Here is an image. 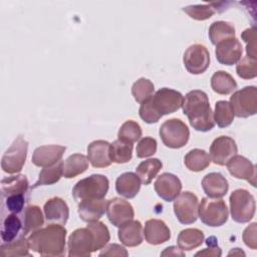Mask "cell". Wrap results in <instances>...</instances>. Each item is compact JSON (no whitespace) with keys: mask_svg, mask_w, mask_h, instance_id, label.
<instances>
[{"mask_svg":"<svg viewBox=\"0 0 257 257\" xmlns=\"http://www.w3.org/2000/svg\"><path fill=\"white\" fill-rule=\"evenodd\" d=\"M184 96L181 92L172 88L163 87L159 89L150 99L141 103L140 116L147 123L158 122L165 115L181 108Z\"/></svg>","mask_w":257,"mask_h":257,"instance_id":"6da1fadb","label":"cell"},{"mask_svg":"<svg viewBox=\"0 0 257 257\" xmlns=\"http://www.w3.org/2000/svg\"><path fill=\"white\" fill-rule=\"evenodd\" d=\"M182 106L190 124L196 131L208 132L214 127V114L208 95L203 90L195 89L189 91L184 98Z\"/></svg>","mask_w":257,"mask_h":257,"instance_id":"7a4b0ae2","label":"cell"},{"mask_svg":"<svg viewBox=\"0 0 257 257\" xmlns=\"http://www.w3.org/2000/svg\"><path fill=\"white\" fill-rule=\"evenodd\" d=\"M66 229L60 224H49L28 237L30 249L42 256H62L65 249Z\"/></svg>","mask_w":257,"mask_h":257,"instance_id":"3957f363","label":"cell"},{"mask_svg":"<svg viewBox=\"0 0 257 257\" xmlns=\"http://www.w3.org/2000/svg\"><path fill=\"white\" fill-rule=\"evenodd\" d=\"M108 179L99 174L91 175L76 183L72 189V196L76 202L90 199H103L108 191Z\"/></svg>","mask_w":257,"mask_h":257,"instance_id":"277c9868","label":"cell"},{"mask_svg":"<svg viewBox=\"0 0 257 257\" xmlns=\"http://www.w3.org/2000/svg\"><path fill=\"white\" fill-rule=\"evenodd\" d=\"M230 210L232 219L237 223L249 222L256 209L255 199L247 190L237 189L230 195Z\"/></svg>","mask_w":257,"mask_h":257,"instance_id":"5b68a950","label":"cell"},{"mask_svg":"<svg viewBox=\"0 0 257 257\" xmlns=\"http://www.w3.org/2000/svg\"><path fill=\"white\" fill-rule=\"evenodd\" d=\"M160 137L164 145L171 149L183 148L189 141L190 131L187 124L179 118H171L162 123Z\"/></svg>","mask_w":257,"mask_h":257,"instance_id":"8992f818","label":"cell"},{"mask_svg":"<svg viewBox=\"0 0 257 257\" xmlns=\"http://www.w3.org/2000/svg\"><path fill=\"white\" fill-rule=\"evenodd\" d=\"M228 208L226 203L220 200L203 198L198 208V216L201 221L210 227H220L228 220Z\"/></svg>","mask_w":257,"mask_h":257,"instance_id":"52a82bcc","label":"cell"},{"mask_svg":"<svg viewBox=\"0 0 257 257\" xmlns=\"http://www.w3.org/2000/svg\"><path fill=\"white\" fill-rule=\"evenodd\" d=\"M28 143L22 136H18L2 157V170L8 174L19 173L25 164Z\"/></svg>","mask_w":257,"mask_h":257,"instance_id":"ba28073f","label":"cell"},{"mask_svg":"<svg viewBox=\"0 0 257 257\" xmlns=\"http://www.w3.org/2000/svg\"><path fill=\"white\" fill-rule=\"evenodd\" d=\"M234 115L238 117H248L257 112V88L255 86H245L234 92L230 98Z\"/></svg>","mask_w":257,"mask_h":257,"instance_id":"9c48e42d","label":"cell"},{"mask_svg":"<svg viewBox=\"0 0 257 257\" xmlns=\"http://www.w3.org/2000/svg\"><path fill=\"white\" fill-rule=\"evenodd\" d=\"M69 257H88L95 251L94 236L88 227L74 230L68 238Z\"/></svg>","mask_w":257,"mask_h":257,"instance_id":"30bf717a","label":"cell"},{"mask_svg":"<svg viewBox=\"0 0 257 257\" xmlns=\"http://www.w3.org/2000/svg\"><path fill=\"white\" fill-rule=\"evenodd\" d=\"M199 201L191 192L180 193L174 201V213L180 223L189 225L198 219Z\"/></svg>","mask_w":257,"mask_h":257,"instance_id":"8fae6325","label":"cell"},{"mask_svg":"<svg viewBox=\"0 0 257 257\" xmlns=\"http://www.w3.org/2000/svg\"><path fill=\"white\" fill-rule=\"evenodd\" d=\"M186 69L192 74H201L210 65V53L206 46L193 44L187 48L183 57Z\"/></svg>","mask_w":257,"mask_h":257,"instance_id":"7c38bea8","label":"cell"},{"mask_svg":"<svg viewBox=\"0 0 257 257\" xmlns=\"http://www.w3.org/2000/svg\"><path fill=\"white\" fill-rule=\"evenodd\" d=\"M238 149L235 141L227 136H221L215 139L210 147V159L214 164L225 166L234 156Z\"/></svg>","mask_w":257,"mask_h":257,"instance_id":"4fadbf2b","label":"cell"},{"mask_svg":"<svg viewBox=\"0 0 257 257\" xmlns=\"http://www.w3.org/2000/svg\"><path fill=\"white\" fill-rule=\"evenodd\" d=\"M106 215L108 221L115 227H120L124 223L134 219L135 212L133 206L120 198H112L107 201Z\"/></svg>","mask_w":257,"mask_h":257,"instance_id":"5bb4252c","label":"cell"},{"mask_svg":"<svg viewBox=\"0 0 257 257\" xmlns=\"http://www.w3.org/2000/svg\"><path fill=\"white\" fill-rule=\"evenodd\" d=\"M154 188L160 198L167 202H172L181 193L182 183L174 174L163 173L157 178Z\"/></svg>","mask_w":257,"mask_h":257,"instance_id":"9a60e30c","label":"cell"},{"mask_svg":"<svg viewBox=\"0 0 257 257\" xmlns=\"http://www.w3.org/2000/svg\"><path fill=\"white\" fill-rule=\"evenodd\" d=\"M65 150V147L58 145L41 146L35 149L31 161L37 167L48 168L61 160Z\"/></svg>","mask_w":257,"mask_h":257,"instance_id":"2e32d148","label":"cell"},{"mask_svg":"<svg viewBox=\"0 0 257 257\" xmlns=\"http://www.w3.org/2000/svg\"><path fill=\"white\" fill-rule=\"evenodd\" d=\"M226 165L229 173L233 177L246 180L252 186H256V169L251 161L243 156L236 155Z\"/></svg>","mask_w":257,"mask_h":257,"instance_id":"e0dca14e","label":"cell"},{"mask_svg":"<svg viewBox=\"0 0 257 257\" xmlns=\"http://www.w3.org/2000/svg\"><path fill=\"white\" fill-rule=\"evenodd\" d=\"M216 58L225 65H233L237 63L242 56L243 48L240 41L236 38L222 41L216 45Z\"/></svg>","mask_w":257,"mask_h":257,"instance_id":"ac0fdd59","label":"cell"},{"mask_svg":"<svg viewBox=\"0 0 257 257\" xmlns=\"http://www.w3.org/2000/svg\"><path fill=\"white\" fill-rule=\"evenodd\" d=\"M107 201L103 199H90L78 203V215L84 222L98 221L106 212Z\"/></svg>","mask_w":257,"mask_h":257,"instance_id":"d6986e66","label":"cell"},{"mask_svg":"<svg viewBox=\"0 0 257 257\" xmlns=\"http://www.w3.org/2000/svg\"><path fill=\"white\" fill-rule=\"evenodd\" d=\"M202 188L209 198L219 199L227 194L229 185L228 181L222 174L210 173L203 178Z\"/></svg>","mask_w":257,"mask_h":257,"instance_id":"ffe728a7","label":"cell"},{"mask_svg":"<svg viewBox=\"0 0 257 257\" xmlns=\"http://www.w3.org/2000/svg\"><path fill=\"white\" fill-rule=\"evenodd\" d=\"M146 241L151 245H159L169 241L171 232L166 223L159 219H150L145 224Z\"/></svg>","mask_w":257,"mask_h":257,"instance_id":"44dd1931","label":"cell"},{"mask_svg":"<svg viewBox=\"0 0 257 257\" xmlns=\"http://www.w3.org/2000/svg\"><path fill=\"white\" fill-rule=\"evenodd\" d=\"M110 144L106 141L97 140L87 147V158L94 168H105L111 164L109 156Z\"/></svg>","mask_w":257,"mask_h":257,"instance_id":"7402d4cb","label":"cell"},{"mask_svg":"<svg viewBox=\"0 0 257 257\" xmlns=\"http://www.w3.org/2000/svg\"><path fill=\"white\" fill-rule=\"evenodd\" d=\"M44 215L49 223L65 225L69 217L67 204L61 198L55 197L48 200L44 205Z\"/></svg>","mask_w":257,"mask_h":257,"instance_id":"603a6c76","label":"cell"},{"mask_svg":"<svg viewBox=\"0 0 257 257\" xmlns=\"http://www.w3.org/2000/svg\"><path fill=\"white\" fill-rule=\"evenodd\" d=\"M118 239L120 242L127 247H136L142 244L144 240L143 226L140 221L131 220L118 229Z\"/></svg>","mask_w":257,"mask_h":257,"instance_id":"cb8c5ba5","label":"cell"},{"mask_svg":"<svg viewBox=\"0 0 257 257\" xmlns=\"http://www.w3.org/2000/svg\"><path fill=\"white\" fill-rule=\"evenodd\" d=\"M141 180L137 174L127 172L121 174L115 181V190L120 196L132 199L137 196L141 189Z\"/></svg>","mask_w":257,"mask_h":257,"instance_id":"d4e9b609","label":"cell"},{"mask_svg":"<svg viewBox=\"0 0 257 257\" xmlns=\"http://www.w3.org/2000/svg\"><path fill=\"white\" fill-rule=\"evenodd\" d=\"M21 231L23 232V221L19 218L18 214H9L3 220V224L1 227L2 242L9 243L15 240L17 236L21 233Z\"/></svg>","mask_w":257,"mask_h":257,"instance_id":"484cf974","label":"cell"},{"mask_svg":"<svg viewBox=\"0 0 257 257\" xmlns=\"http://www.w3.org/2000/svg\"><path fill=\"white\" fill-rule=\"evenodd\" d=\"M28 185V180L24 175H17L4 178L1 181L2 198L9 195L26 194Z\"/></svg>","mask_w":257,"mask_h":257,"instance_id":"4316f807","label":"cell"},{"mask_svg":"<svg viewBox=\"0 0 257 257\" xmlns=\"http://www.w3.org/2000/svg\"><path fill=\"white\" fill-rule=\"evenodd\" d=\"M88 158L81 154H74L69 156L63 163L64 178H74L84 173L88 168Z\"/></svg>","mask_w":257,"mask_h":257,"instance_id":"83f0119b","label":"cell"},{"mask_svg":"<svg viewBox=\"0 0 257 257\" xmlns=\"http://www.w3.org/2000/svg\"><path fill=\"white\" fill-rule=\"evenodd\" d=\"M204 233L197 228H188L182 230L178 236V246L183 251H191L202 245Z\"/></svg>","mask_w":257,"mask_h":257,"instance_id":"f1b7e54d","label":"cell"},{"mask_svg":"<svg viewBox=\"0 0 257 257\" xmlns=\"http://www.w3.org/2000/svg\"><path fill=\"white\" fill-rule=\"evenodd\" d=\"M23 236L41 228L44 223L43 215L38 206H28L23 214Z\"/></svg>","mask_w":257,"mask_h":257,"instance_id":"f546056e","label":"cell"},{"mask_svg":"<svg viewBox=\"0 0 257 257\" xmlns=\"http://www.w3.org/2000/svg\"><path fill=\"white\" fill-rule=\"evenodd\" d=\"M211 87L219 94H229L237 88V83L231 74L219 70L211 77Z\"/></svg>","mask_w":257,"mask_h":257,"instance_id":"4dcf8cb0","label":"cell"},{"mask_svg":"<svg viewBox=\"0 0 257 257\" xmlns=\"http://www.w3.org/2000/svg\"><path fill=\"white\" fill-rule=\"evenodd\" d=\"M209 38L214 45L235 38L234 26L226 21H215L209 28Z\"/></svg>","mask_w":257,"mask_h":257,"instance_id":"1f68e13d","label":"cell"},{"mask_svg":"<svg viewBox=\"0 0 257 257\" xmlns=\"http://www.w3.org/2000/svg\"><path fill=\"white\" fill-rule=\"evenodd\" d=\"M163 164L159 159H149L142 162L136 169V174L144 185H149L157 177Z\"/></svg>","mask_w":257,"mask_h":257,"instance_id":"d6a6232c","label":"cell"},{"mask_svg":"<svg viewBox=\"0 0 257 257\" xmlns=\"http://www.w3.org/2000/svg\"><path fill=\"white\" fill-rule=\"evenodd\" d=\"M185 166L193 172H200L210 166L211 159L204 150L194 149L190 151L184 159Z\"/></svg>","mask_w":257,"mask_h":257,"instance_id":"836d02e7","label":"cell"},{"mask_svg":"<svg viewBox=\"0 0 257 257\" xmlns=\"http://www.w3.org/2000/svg\"><path fill=\"white\" fill-rule=\"evenodd\" d=\"M30 245L25 236H20L9 243H2L0 253L3 256H31L29 253Z\"/></svg>","mask_w":257,"mask_h":257,"instance_id":"e575fe53","label":"cell"},{"mask_svg":"<svg viewBox=\"0 0 257 257\" xmlns=\"http://www.w3.org/2000/svg\"><path fill=\"white\" fill-rule=\"evenodd\" d=\"M62 176H63V162L60 160L55 165L48 168H44L39 173L38 180L35 182L32 189H35L39 186L55 184L60 180Z\"/></svg>","mask_w":257,"mask_h":257,"instance_id":"d590c367","label":"cell"},{"mask_svg":"<svg viewBox=\"0 0 257 257\" xmlns=\"http://www.w3.org/2000/svg\"><path fill=\"white\" fill-rule=\"evenodd\" d=\"M109 156L111 162L116 164H124L130 162L133 157V144L125 143L117 139L110 144Z\"/></svg>","mask_w":257,"mask_h":257,"instance_id":"8d00e7d4","label":"cell"},{"mask_svg":"<svg viewBox=\"0 0 257 257\" xmlns=\"http://www.w3.org/2000/svg\"><path fill=\"white\" fill-rule=\"evenodd\" d=\"M234 119V111L229 101L219 100L215 104L214 120L220 127H226L232 123Z\"/></svg>","mask_w":257,"mask_h":257,"instance_id":"74e56055","label":"cell"},{"mask_svg":"<svg viewBox=\"0 0 257 257\" xmlns=\"http://www.w3.org/2000/svg\"><path fill=\"white\" fill-rule=\"evenodd\" d=\"M155 86L153 82L147 78L138 79L132 86V94L135 100L139 103H143L153 96Z\"/></svg>","mask_w":257,"mask_h":257,"instance_id":"f35d334b","label":"cell"},{"mask_svg":"<svg viewBox=\"0 0 257 257\" xmlns=\"http://www.w3.org/2000/svg\"><path fill=\"white\" fill-rule=\"evenodd\" d=\"M218 3H209L204 5L186 6L182 10L195 20H206L211 18L218 11Z\"/></svg>","mask_w":257,"mask_h":257,"instance_id":"ab89813d","label":"cell"},{"mask_svg":"<svg viewBox=\"0 0 257 257\" xmlns=\"http://www.w3.org/2000/svg\"><path fill=\"white\" fill-rule=\"evenodd\" d=\"M142 137V128L140 124L134 120H126L121 124V126L118 130L117 138L118 140L134 144L138 140H140Z\"/></svg>","mask_w":257,"mask_h":257,"instance_id":"60d3db41","label":"cell"},{"mask_svg":"<svg viewBox=\"0 0 257 257\" xmlns=\"http://www.w3.org/2000/svg\"><path fill=\"white\" fill-rule=\"evenodd\" d=\"M90 229L94 236V242H95V251L102 249L109 241L110 235L107 227L98 221L90 222L86 226Z\"/></svg>","mask_w":257,"mask_h":257,"instance_id":"b9f144b4","label":"cell"},{"mask_svg":"<svg viewBox=\"0 0 257 257\" xmlns=\"http://www.w3.org/2000/svg\"><path fill=\"white\" fill-rule=\"evenodd\" d=\"M238 76L244 79H251L257 75V61L251 57L245 56L239 60L236 66Z\"/></svg>","mask_w":257,"mask_h":257,"instance_id":"7bdbcfd3","label":"cell"},{"mask_svg":"<svg viewBox=\"0 0 257 257\" xmlns=\"http://www.w3.org/2000/svg\"><path fill=\"white\" fill-rule=\"evenodd\" d=\"M26 194H16L3 197V209L7 210L10 214H20L23 211L26 202Z\"/></svg>","mask_w":257,"mask_h":257,"instance_id":"ee69618b","label":"cell"},{"mask_svg":"<svg viewBox=\"0 0 257 257\" xmlns=\"http://www.w3.org/2000/svg\"><path fill=\"white\" fill-rule=\"evenodd\" d=\"M137 157L144 159L153 156L157 152V141L151 137L143 138L136 149Z\"/></svg>","mask_w":257,"mask_h":257,"instance_id":"f6af8a7d","label":"cell"},{"mask_svg":"<svg viewBox=\"0 0 257 257\" xmlns=\"http://www.w3.org/2000/svg\"><path fill=\"white\" fill-rule=\"evenodd\" d=\"M241 37L247 44V47H246L247 56L251 57L253 59H256L257 48H256V29H255V27H251V28L244 30L241 34Z\"/></svg>","mask_w":257,"mask_h":257,"instance_id":"bcb514c9","label":"cell"},{"mask_svg":"<svg viewBox=\"0 0 257 257\" xmlns=\"http://www.w3.org/2000/svg\"><path fill=\"white\" fill-rule=\"evenodd\" d=\"M256 223H252L251 225H249L243 232L242 238L243 241L245 243L246 246H248L249 248H251L252 250L257 249V237H256Z\"/></svg>","mask_w":257,"mask_h":257,"instance_id":"7dc6e473","label":"cell"},{"mask_svg":"<svg viewBox=\"0 0 257 257\" xmlns=\"http://www.w3.org/2000/svg\"><path fill=\"white\" fill-rule=\"evenodd\" d=\"M207 245L209 246V248H206L202 251H199L198 253H196L195 256H213V257H216V256H221L222 255V251L221 249L217 246V239L215 237H210L207 239L206 241Z\"/></svg>","mask_w":257,"mask_h":257,"instance_id":"c3c4849f","label":"cell"},{"mask_svg":"<svg viewBox=\"0 0 257 257\" xmlns=\"http://www.w3.org/2000/svg\"><path fill=\"white\" fill-rule=\"evenodd\" d=\"M99 256H127V251L118 244H110L99 253Z\"/></svg>","mask_w":257,"mask_h":257,"instance_id":"681fc988","label":"cell"},{"mask_svg":"<svg viewBox=\"0 0 257 257\" xmlns=\"http://www.w3.org/2000/svg\"><path fill=\"white\" fill-rule=\"evenodd\" d=\"M162 256H181V257H184L185 256V253L183 252L182 249L180 248H177L175 246H170L168 248H166L162 253H161Z\"/></svg>","mask_w":257,"mask_h":257,"instance_id":"f907efd6","label":"cell"},{"mask_svg":"<svg viewBox=\"0 0 257 257\" xmlns=\"http://www.w3.org/2000/svg\"><path fill=\"white\" fill-rule=\"evenodd\" d=\"M235 254H238V255H241V254H242V255H245V253H244L243 251H241L239 248H235V249H233L231 252H229V254H228V255L230 256V255H235Z\"/></svg>","mask_w":257,"mask_h":257,"instance_id":"816d5d0a","label":"cell"}]
</instances>
